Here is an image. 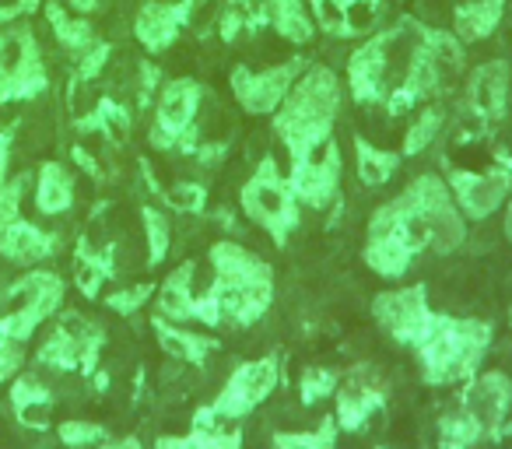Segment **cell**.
Instances as JSON below:
<instances>
[{"label": "cell", "mask_w": 512, "mask_h": 449, "mask_svg": "<svg viewBox=\"0 0 512 449\" xmlns=\"http://www.w3.org/2000/svg\"><path fill=\"white\" fill-rule=\"evenodd\" d=\"M467 243V218L446 176L421 172L393 200L376 207L365 236V264L379 278H404L421 253L446 257Z\"/></svg>", "instance_id": "6da1fadb"}, {"label": "cell", "mask_w": 512, "mask_h": 449, "mask_svg": "<svg viewBox=\"0 0 512 449\" xmlns=\"http://www.w3.org/2000/svg\"><path fill=\"white\" fill-rule=\"evenodd\" d=\"M428 43V25L418 18L379 29L348 57V92L358 106H383L386 116L414 113L407 88H411L414 67Z\"/></svg>", "instance_id": "7a4b0ae2"}, {"label": "cell", "mask_w": 512, "mask_h": 449, "mask_svg": "<svg viewBox=\"0 0 512 449\" xmlns=\"http://www.w3.org/2000/svg\"><path fill=\"white\" fill-rule=\"evenodd\" d=\"M341 99H344L341 78L327 64H313L309 60L306 71L295 78L285 102L274 113V134L285 144L288 158L302 155L309 144L323 141V137H334Z\"/></svg>", "instance_id": "3957f363"}, {"label": "cell", "mask_w": 512, "mask_h": 449, "mask_svg": "<svg viewBox=\"0 0 512 449\" xmlns=\"http://www.w3.org/2000/svg\"><path fill=\"white\" fill-rule=\"evenodd\" d=\"M491 323L481 320H456L439 313L425 341L418 344V358L425 365V376L432 383H456L477 369L481 355L488 351Z\"/></svg>", "instance_id": "277c9868"}, {"label": "cell", "mask_w": 512, "mask_h": 449, "mask_svg": "<svg viewBox=\"0 0 512 449\" xmlns=\"http://www.w3.org/2000/svg\"><path fill=\"white\" fill-rule=\"evenodd\" d=\"M239 207L274 246H285L288 239H292V232L299 229L302 204H299V197H295L288 176L278 169V162H274L271 155H264V162L256 165L253 176L242 183Z\"/></svg>", "instance_id": "5b68a950"}, {"label": "cell", "mask_w": 512, "mask_h": 449, "mask_svg": "<svg viewBox=\"0 0 512 449\" xmlns=\"http://www.w3.org/2000/svg\"><path fill=\"white\" fill-rule=\"evenodd\" d=\"M64 295H67V281L57 271H43V267L25 271L22 278H15L4 288L8 309L0 313V337L29 344L36 337V330L60 313Z\"/></svg>", "instance_id": "8992f818"}, {"label": "cell", "mask_w": 512, "mask_h": 449, "mask_svg": "<svg viewBox=\"0 0 512 449\" xmlns=\"http://www.w3.org/2000/svg\"><path fill=\"white\" fill-rule=\"evenodd\" d=\"M200 102L204 88L193 78H172L158 88L155 120H151L148 141L158 151H186L200 141Z\"/></svg>", "instance_id": "52a82bcc"}, {"label": "cell", "mask_w": 512, "mask_h": 449, "mask_svg": "<svg viewBox=\"0 0 512 449\" xmlns=\"http://www.w3.org/2000/svg\"><path fill=\"white\" fill-rule=\"evenodd\" d=\"M50 88L43 50L29 25L0 29V106L32 102Z\"/></svg>", "instance_id": "ba28073f"}, {"label": "cell", "mask_w": 512, "mask_h": 449, "mask_svg": "<svg viewBox=\"0 0 512 449\" xmlns=\"http://www.w3.org/2000/svg\"><path fill=\"white\" fill-rule=\"evenodd\" d=\"M309 57H288L278 60V64L264 67V71H253L246 64H235L232 74H228V85H232V95L239 102L242 113L249 116H274L278 106L285 102L288 88L295 85L302 71H306Z\"/></svg>", "instance_id": "9c48e42d"}, {"label": "cell", "mask_w": 512, "mask_h": 449, "mask_svg": "<svg viewBox=\"0 0 512 449\" xmlns=\"http://www.w3.org/2000/svg\"><path fill=\"white\" fill-rule=\"evenodd\" d=\"M102 344H106V334L99 323L85 320V316H64L57 330L39 344L36 362L53 372H95Z\"/></svg>", "instance_id": "30bf717a"}, {"label": "cell", "mask_w": 512, "mask_h": 449, "mask_svg": "<svg viewBox=\"0 0 512 449\" xmlns=\"http://www.w3.org/2000/svg\"><path fill=\"white\" fill-rule=\"evenodd\" d=\"M341 148H337L334 137H323V141L309 144L302 155L292 158V172H288V183H292L299 204L306 207H330L341 193Z\"/></svg>", "instance_id": "8fae6325"}, {"label": "cell", "mask_w": 512, "mask_h": 449, "mask_svg": "<svg viewBox=\"0 0 512 449\" xmlns=\"http://www.w3.org/2000/svg\"><path fill=\"white\" fill-rule=\"evenodd\" d=\"M446 186L453 193L456 207L463 211V218L484 221L509 200L512 162L502 158V165H495V169H449Z\"/></svg>", "instance_id": "7c38bea8"}, {"label": "cell", "mask_w": 512, "mask_h": 449, "mask_svg": "<svg viewBox=\"0 0 512 449\" xmlns=\"http://www.w3.org/2000/svg\"><path fill=\"white\" fill-rule=\"evenodd\" d=\"M372 313H376V323L393 337V341L414 344V348L425 341L435 316H439L432 306H428L425 285H407V288H393V292L376 295Z\"/></svg>", "instance_id": "4fadbf2b"}, {"label": "cell", "mask_w": 512, "mask_h": 449, "mask_svg": "<svg viewBox=\"0 0 512 449\" xmlns=\"http://www.w3.org/2000/svg\"><path fill=\"white\" fill-rule=\"evenodd\" d=\"M460 407L481 435H502L505 418L512 411V379L502 369L481 372L477 379H470Z\"/></svg>", "instance_id": "5bb4252c"}, {"label": "cell", "mask_w": 512, "mask_h": 449, "mask_svg": "<svg viewBox=\"0 0 512 449\" xmlns=\"http://www.w3.org/2000/svg\"><path fill=\"white\" fill-rule=\"evenodd\" d=\"M509 71L505 60H484L474 67L467 78V92H463V106L484 127H495L509 113Z\"/></svg>", "instance_id": "9a60e30c"}, {"label": "cell", "mask_w": 512, "mask_h": 449, "mask_svg": "<svg viewBox=\"0 0 512 449\" xmlns=\"http://www.w3.org/2000/svg\"><path fill=\"white\" fill-rule=\"evenodd\" d=\"M190 0H144L134 18V36L148 53H165L176 46L179 32L190 25Z\"/></svg>", "instance_id": "2e32d148"}, {"label": "cell", "mask_w": 512, "mask_h": 449, "mask_svg": "<svg viewBox=\"0 0 512 449\" xmlns=\"http://www.w3.org/2000/svg\"><path fill=\"white\" fill-rule=\"evenodd\" d=\"M57 250H60V239L25 218H18L15 225H8V229L0 232V257L11 260V264L36 267L43 260H50Z\"/></svg>", "instance_id": "e0dca14e"}, {"label": "cell", "mask_w": 512, "mask_h": 449, "mask_svg": "<svg viewBox=\"0 0 512 449\" xmlns=\"http://www.w3.org/2000/svg\"><path fill=\"white\" fill-rule=\"evenodd\" d=\"M505 18V0H460L453 8V36L467 43H481V39L495 36L498 25Z\"/></svg>", "instance_id": "ac0fdd59"}, {"label": "cell", "mask_w": 512, "mask_h": 449, "mask_svg": "<svg viewBox=\"0 0 512 449\" xmlns=\"http://www.w3.org/2000/svg\"><path fill=\"white\" fill-rule=\"evenodd\" d=\"M8 404L15 411V418L22 421L25 428H50V411H53V390L36 376H15L11 379V393Z\"/></svg>", "instance_id": "d6986e66"}, {"label": "cell", "mask_w": 512, "mask_h": 449, "mask_svg": "<svg viewBox=\"0 0 512 449\" xmlns=\"http://www.w3.org/2000/svg\"><path fill=\"white\" fill-rule=\"evenodd\" d=\"M264 25L292 46H309L316 39L306 0H264Z\"/></svg>", "instance_id": "ffe728a7"}, {"label": "cell", "mask_w": 512, "mask_h": 449, "mask_svg": "<svg viewBox=\"0 0 512 449\" xmlns=\"http://www.w3.org/2000/svg\"><path fill=\"white\" fill-rule=\"evenodd\" d=\"M197 299L200 295L193 292V264H183L155 288V309L162 320L169 323H183L197 316Z\"/></svg>", "instance_id": "44dd1931"}, {"label": "cell", "mask_w": 512, "mask_h": 449, "mask_svg": "<svg viewBox=\"0 0 512 449\" xmlns=\"http://www.w3.org/2000/svg\"><path fill=\"white\" fill-rule=\"evenodd\" d=\"M116 274V257L113 246H92L88 239L78 243V253H74V285L85 299H99L102 285Z\"/></svg>", "instance_id": "7402d4cb"}, {"label": "cell", "mask_w": 512, "mask_h": 449, "mask_svg": "<svg viewBox=\"0 0 512 449\" xmlns=\"http://www.w3.org/2000/svg\"><path fill=\"white\" fill-rule=\"evenodd\" d=\"M36 207L46 218H57V214H67L74 207V176L67 172V165H60V162L39 165Z\"/></svg>", "instance_id": "603a6c76"}, {"label": "cell", "mask_w": 512, "mask_h": 449, "mask_svg": "<svg viewBox=\"0 0 512 449\" xmlns=\"http://www.w3.org/2000/svg\"><path fill=\"white\" fill-rule=\"evenodd\" d=\"M151 327H155L158 344H162V351L169 355V362L193 365V369H204L207 365V351H211V341H207V337L190 334V330H179L176 323L162 320V316H155Z\"/></svg>", "instance_id": "cb8c5ba5"}, {"label": "cell", "mask_w": 512, "mask_h": 449, "mask_svg": "<svg viewBox=\"0 0 512 449\" xmlns=\"http://www.w3.org/2000/svg\"><path fill=\"white\" fill-rule=\"evenodd\" d=\"M400 162H404L400 151L372 144L369 137H355V172H358V179H362V186H369V190L390 183V179L397 176Z\"/></svg>", "instance_id": "d4e9b609"}, {"label": "cell", "mask_w": 512, "mask_h": 449, "mask_svg": "<svg viewBox=\"0 0 512 449\" xmlns=\"http://www.w3.org/2000/svg\"><path fill=\"white\" fill-rule=\"evenodd\" d=\"M306 4L309 15H313V25L320 32H327V36L351 39L358 32H365V25L358 22V11L362 8H355V0H306Z\"/></svg>", "instance_id": "484cf974"}, {"label": "cell", "mask_w": 512, "mask_h": 449, "mask_svg": "<svg viewBox=\"0 0 512 449\" xmlns=\"http://www.w3.org/2000/svg\"><path fill=\"white\" fill-rule=\"evenodd\" d=\"M78 130H85V134H102L106 141L123 144L130 137V113L116 99H99V106L78 120Z\"/></svg>", "instance_id": "4316f807"}, {"label": "cell", "mask_w": 512, "mask_h": 449, "mask_svg": "<svg viewBox=\"0 0 512 449\" xmlns=\"http://www.w3.org/2000/svg\"><path fill=\"white\" fill-rule=\"evenodd\" d=\"M46 22H50L53 36L60 39V46H64V50H71V53H85L88 46L99 39L85 18H71L64 4H57V0H50V4H46Z\"/></svg>", "instance_id": "83f0119b"}, {"label": "cell", "mask_w": 512, "mask_h": 449, "mask_svg": "<svg viewBox=\"0 0 512 449\" xmlns=\"http://www.w3.org/2000/svg\"><path fill=\"white\" fill-rule=\"evenodd\" d=\"M442 123H446V113H442L439 102H425V106L418 109V113L411 116V123H407L404 130V148H400V155L404 158H414L421 155V151L428 148V144L439 137Z\"/></svg>", "instance_id": "f1b7e54d"}, {"label": "cell", "mask_w": 512, "mask_h": 449, "mask_svg": "<svg viewBox=\"0 0 512 449\" xmlns=\"http://www.w3.org/2000/svg\"><path fill=\"white\" fill-rule=\"evenodd\" d=\"M144 221V246H148V267H158L172 250V221L158 207H141Z\"/></svg>", "instance_id": "f546056e"}, {"label": "cell", "mask_w": 512, "mask_h": 449, "mask_svg": "<svg viewBox=\"0 0 512 449\" xmlns=\"http://www.w3.org/2000/svg\"><path fill=\"white\" fill-rule=\"evenodd\" d=\"M158 449H242V435L239 432H193L186 435H162L158 439Z\"/></svg>", "instance_id": "4dcf8cb0"}, {"label": "cell", "mask_w": 512, "mask_h": 449, "mask_svg": "<svg viewBox=\"0 0 512 449\" xmlns=\"http://www.w3.org/2000/svg\"><path fill=\"white\" fill-rule=\"evenodd\" d=\"M57 439L67 449H95L99 442H106V428L99 421H85V418H71L57 425Z\"/></svg>", "instance_id": "1f68e13d"}, {"label": "cell", "mask_w": 512, "mask_h": 449, "mask_svg": "<svg viewBox=\"0 0 512 449\" xmlns=\"http://www.w3.org/2000/svg\"><path fill=\"white\" fill-rule=\"evenodd\" d=\"M274 449H334V428H295V432H274Z\"/></svg>", "instance_id": "d6a6232c"}, {"label": "cell", "mask_w": 512, "mask_h": 449, "mask_svg": "<svg viewBox=\"0 0 512 449\" xmlns=\"http://www.w3.org/2000/svg\"><path fill=\"white\" fill-rule=\"evenodd\" d=\"M337 372H330L327 365H309L302 372V383H299V393H302V404H316V400L330 397L337 390Z\"/></svg>", "instance_id": "836d02e7"}, {"label": "cell", "mask_w": 512, "mask_h": 449, "mask_svg": "<svg viewBox=\"0 0 512 449\" xmlns=\"http://www.w3.org/2000/svg\"><path fill=\"white\" fill-rule=\"evenodd\" d=\"M151 295H155V285H151V281L123 285L106 295V309H113V313H120V316H130V313H137V309H144V302H148Z\"/></svg>", "instance_id": "e575fe53"}, {"label": "cell", "mask_w": 512, "mask_h": 449, "mask_svg": "<svg viewBox=\"0 0 512 449\" xmlns=\"http://www.w3.org/2000/svg\"><path fill=\"white\" fill-rule=\"evenodd\" d=\"M25 183H29L25 176H15V179H4V186H0V232H4L8 225H15V221L22 218V193H25Z\"/></svg>", "instance_id": "d590c367"}, {"label": "cell", "mask_w": 512, "mask_h": 449, "mask_svg": "<svg viewBox=\"0 0 512 449\" xmlns=\"http://www.w3.org/2000/svg\"><path fill=\"white\" fill-rule=\"evenodd\" d=\"M169 204L176 207L179 214H204L207 211V190L200 183H176L169 190Z\"/></svg>", "instance_id": "8d00e7d4"}, {"label": "cell", "mask_w": 512, "mask_h": 449, "mask_svg": "<svg viewBox=\"0 0 512 449\" xmlns=\"http://www.w3.org/2000/svg\"><path fill=\"white\" fill-rule=\"evenodd\" d=\"M109 57H113V46L102 43V39H95L85 53H78V81H95V78H99L102 67L109 64Z\"/></svg>", "instance_id": "74e56055"}, {"label": "cell", "mask_w": 512, "mask_h": 449, "mask_svg": "<svg viewBox=\"0 0 512 449\" xmlns=\"http://www.w3.org/2000/svg\"><path fill=\"white\" fill-rule=\"evenodd\" d=\"M22 362H25V344L0 337V383L15 379L18 369H22Z\"/></svg>", "instance_id": "f35d334b"}, {"label": "cell", "mask_w": 512, "mask_h": 449, "mask_svg": "<svg viewBox=\"0 0 512 449\" xmlns=\"http://www.w3.org/2000/svg\"><path fill=\"white\" fill-rule=\"evenodd\" d=\"M39 8H43V0H0V25L15 22L22 15H32Z\"/></svg>", "instance_id": "ab89813d"}, {"label": "cell", "mask_w": 512, "mask_h": 449, "mask_svg": "<svg viewBox=\"0 0 512 449\" xmlns=\"http://www.w3.org/2000/svg\"><path fill=\"white\" fill-rule=\"evenodd\" d=\"M11 137H15V130H0V186H4V179H8V165H11Z\"/></svg>", "instance_id": "60d3db41"}, {"label": "cell", "mask_w": 512, "mask_h": 449, "mask_svg": "<svg viewBox=\"0 0 512 449\" xmlns=\"http://www.w3.org/2000/svg\"><path fill=\"white\" fill-rule=\"evenodd\" d=\"M74 162H78V165H81V169H85V172H88V176H95V179H99V176H102V172H99V162H95V158H92V155H88V151H85V148H74Z\"/></svg>", "instance_id": "b9f144b4"}, {"label": "cell", "mask_w": 512, "mask_h": 449, "mask_svg": "<svg viewBox=\"0 0 512 449\" xmlns=\"http://www.w3.org/2000/svg\"><path fill=\"white\" fill-rule=\"evenodd\" d=\"M95 449H141V442L134 439V435H127V439H116V442H99Z\"/></svg>", "instance_id": "7bdbcfd3"}, {"label": "cell", "mask_w": 512, "mask_h": 449, "mask_svg": "<svg viewBox=\"0 0 512 449\" xmlns=\"http://www.w3.org/2000/svg\"><path fill=\"white\" fill-rule=\"evenodd\" d=\"M502 232H505V239L512 243V197L505 200V221H502Z\"/></svg>", "instance_id": "ee69618b"}, {"label": "cell", "mask_w": 512, "mask_h": 449, "mask_svg": "<svg viewBox=\"0 0 512 449\" xmlns=\"http://www.w3.org/2000/svg\"><path fill=\"white\" fill-rule=\"evenodd\" d=\"M67 4H71L74 11H95L99 8V0H67Z\"/></svg>", "instance_id": "f6af8a7d"}, {"label": "cell", "mask_w": 512, "mask_h": 449, "mask_svg": "<svg viewBox=\"0 0 512 449\" xmlns=\"http://www.w3.org/2000/svg\"><path fill=\"white\" fill-rule=\"evenodd\" d=\"M509 106H512V71H509Z\"/></svg>", "instance_id": "bcb514c9"}]
</instances>
